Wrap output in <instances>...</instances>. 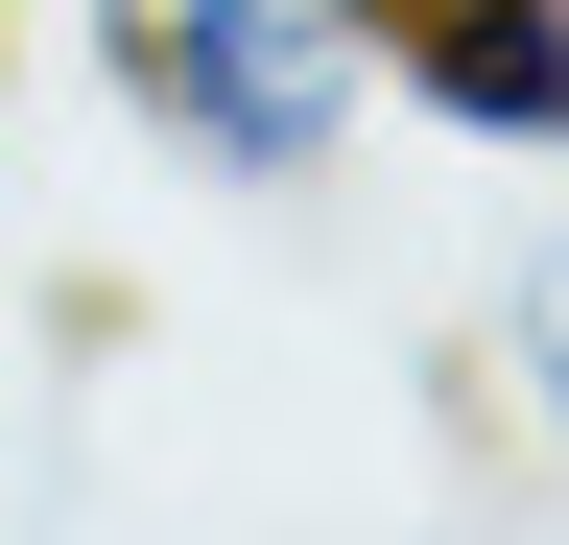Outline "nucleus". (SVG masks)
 Returning <instances> with one entry per match:
<instances>
[{"mask_svg": "<svg viewBox=\"0 0 569 545\" xmlns=\"http://www.w3.org/2000/svg\"><path fill=\"white\" fill-rule=\"evenodd\" d=\"M96 72L190 190H332L380 119V0H96Z\"/></svg>", "mask_w": 569, "mask_h": 545, "instance_id": "f257e3e1", "label": "nucleus"}, {"mask_svg": "<svg viewBox=\"0 0 569 545\" xmlns=\"http://www.w3.org/2000/svg\"><path fill=\"white\" fill-rule=\"evenodd\" d=\"M380 95L475 166H569V0H380Z\"/></svg>", "mask_w": 569, "mask_h": 545, "instance_id": "f03ea898", "label": "nucleus"}, {"mask_svg": "<svg viewBox=\"0 0 569 545\" xmlns=\"http://www.w3.org/2000/svg\"><path fill=\"white\" fill-rule=\"evenodd\" d=\"M522 427H546V474H569V285L522 309Z\"/></svg>", "mask_w": 569, "mask_h": 545, "instance_id": "7ed1b4c3", "label": "nucleus"}, {"mask_svg": "<svg viewBox=\"0 0 569 545\" xmlns=\"http://www.w3.org/2000/svg\"><path fill=\"white\" fill-rule=\"evenodd\" d=\"M0 95H24V0H0Z\"/></svg>", "mask_w": 569, "mask_h": 545, "instance_id": "20e7f679", "label": "nucleus"}]
</instances>
